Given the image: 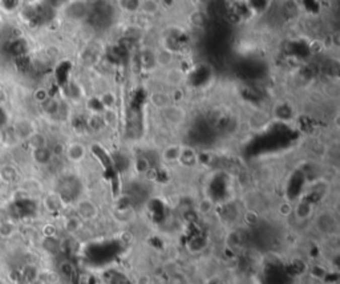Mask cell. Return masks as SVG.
<instances>
[{"label": "cell", "mask_w": 340, "mask_h": 284, "mask_svg": "<svg viewBox=\"0 0 340 284\" xmlns=\"http://www.w3.org/2000/svg\"><path fill=\"white\" fill-rule=\"evenodd\" d=\"M162 112H164V116L168 118L170 122H173V124H177V122H182L183 120V112L182 109H179V108H177V106H170L169 105L168 108H165V109H162Z\"/></svg>", "instance_id": "cell-8"}, {"label": "cell", "mask_w": 340, "mask_h": 284, "mask_svg": "<svg viewBox=\"0 0 340 284\" xmlns=\"http://www.w3.org/2000/svg\"><path fill=\"white\" fill-rule=\"evenodd\" d=\"M0 222H2V219H0Z\"/></svg>", "instance_id": "cell-18"}, {"label": "cell", "mask_w": 340, "mask_h": 284, "mask_svg": "<svg viewBox=\"0 0 340 284\" xmlns=\"http://www.w3.org/2000/svg\"><path fill=\"white\" fill-rule=\"evenodd\" d=\"M65 154L70 161H72V162H79V161L83 160L85 156L84 146L80 145V144H72V145H70L65 149Z\"/></svg>", "instance_id": "cell-5"}, {"label": "cell", "mask_w": 340, "mask_h": 284, "mask_svg": "<svg viewBox=\"0 0 340 284\" xmlns=\"http://www.w3.org/2000/svg\"><path fill=\"white\" fill-rule=\"evenodd\" d=\"M36 130V126L30 118H19L14 122V135L19 141H27Z\"/></svg>", "instance_id": "cell-1"}, {"label": "cell", "mask_w": 340, "mask_h": 284, "mask_svg": "<svg viewBox=\"0 0 340 284\" xmlns=\"http://www.w3.org/2000/svg\"><path fill=\"white\" fill-rule=\"evenodd\" d=\"M44 204L49 211H56L60 207V197H57V195H48L44 200Z\"/></svg>", "instance_id": "cell-14"}, {"label": "cell", "mask_w": 340, "mask_h": 284, "mask_svg": "<svg viewBox=\"0 0 340 284\" xmlns=\"http://www.w3.org/2000/svg\"><path fill=\"white\" fill-rule=\"evenodd\" d=\"M18 177H19L18 170H16L12 165H4V166L0 168V179H2L4 183L11 185V183L18 181Z\"/></svg>", "instance_id": "cell-4"}, {"label": "cell", "mask_w": 340, "mask_h": 284, "mask_svg": "<svg viewBox=\"0 0 340 284\" xmlns=\"http://www.w3.org/2000/svg\"><path fill=\"white\" fill-rule=\"evenodd\" d=\"M3 139H4V133H3V130L0 129V144L3 142Z\"/></svg>", "instance_id": "cell-17"}, {"label": "cell", "mask_w": 340, "mask_h": 284, "mask_svg": "<svg viewBox=\"0 0 340 284\" xmlns=\"http://www.w3.org/2000/svg\"><path fill=\"white\" fill-rule=\"evenodd\" d=\"M16 231H18V226H16L15 222H12V221H2L0 222V237L4 238V239L14 237Z\"/></svg>", "instance_id": "cell-10"}, {"label": "cell", "mask_w": 340, "mask_h": 284, "mask_svg": "<svg viewBox=\"0 0 340 284\" xmlns=\"http://www.w3.org/2000/svg\"><path fill=\"white\" fill-rule=\"evenodd\" d=\"M23 0H0V11L7 15H12L22 8Z\"/></svg>", "instance_id": "cell-9"}, {"label": "cell", "mask_w": 340, "mask_h": 284, "mask_svg": "<svg viewBox=\"0 0 340 284\" xmlns=\"http://www.w3.org/2000/svg\"><path fill=\"white\" fill-rule=\"evenodd\" d=\"M150 101L153 104L156 108H160V109H165L170 105V97L168 95H165L162 92H156L153 95L150 96Z\"/></svg>", "instance_id": "cell-11"}, {"label": "cell", "mask_w": 340, "mask_h": 284, "mask_svg": "<svg viewBox=\"0 0 340 284\" xmlns=\"http://www.w3.org/2000/svg\"><path fill=\"white\" fill-rule=\"evenodd\" d=\"M33 100L40 105V104H43V102L45 101V100L49 97V93H48V91L45 89V88H36L35 91H33V95H32Z\"/></svg>", "instance_id": "cell-15"}, {"label": "cell", "mask_w": 340, "mask_h": 284, "mask_svg": "<svg viewBox=\"0 0 340 284\" xmlns=\"http://www.w3.org/2000/svg\"><path fill=\"white\" fill-rule=\"evenodd\" d=\"M31 157H32V160L35 164L40 165V166H44V165H48L53 158V154L51 152V148H40V149H33L31 150Z\"/></svg>", "instance_id": "cell-3"}, {"label": "cell", "mask_w": 340, "mask_h": 284, "mask_svg": "<svg viewBox=\"0 0 340 284\" xmlns=\"http://www.w3.org/2000/svg\"><path fill=\"white\" fill-rule=\"evenodd\" d=\"M165 81L168 83V85L170 87H178L181 83L183 81V75L181 72V69H177V68H169L166 70V75H165Z\"/></svg>", "instance_id": "cell-7"}, {"label": "cell", "mask_w": 340, "mask_h": 284, "mask_svg": "<svg viewBox=\"0 0 340 284\" xmlns=\"http://www.w3.org/2000/svg\"><path fill=\"white\" fill-rule=\"evenodd\" d=\"M141 11L145 12L147 15H154L158 11V4L154 0H144L141 2Z\"/></svg>", "instance_id": "cell-13"}, {"label": "cell", "mask_w": 340, "mask_h": 284, "mask_svg": "<svg viewBox=\"0 0 340 284\" xmlns=\"http://www.w3.org/2000/svg\"><path fill=\"white\" fill-rule=\"evenodd\" d=\"M26 142L28 144L31 150L40 149V148H45V146H48L47 137H45L44 133H41V131H39V130L35 131V133H33V134L31 135L30 138L27 139Z\"/></svg>", "instance_id": "cell-6"}, {"label": "cell", "mask_w": 340, "mask_h": 284, "mask_svg": "<svg viewBox=\"0 0 340 284\" xmlns=\"http://www.w3.org/2000/svg\"><path fill=\"white\" fill-rule=\"evenodd\" d=\"M65 3V0H47V4L49 7H60Z\"/></svg>", "instance_id": "cell-16"}, {"label": "cell", "mask_w": 340, "mask_h": 284, "mask_svg": "<svg viewBox=\"0 0 340 284\" xmlns=\"http://www.w3.org/2000/svg\"><path fill=\"white\" fill-rule=\"evenodd\" d=\"M40 108L41 112H43L45 116L55 117L59 116V114L61 113V102L57 99H55V97H51V96H49L43 104H40Z\"/></svg>", "instance_id": "cell-2"}, {"label": "cell", "mask_w": 340, "mask_h": 284, "mask_svg": "<svg viewBox=\"0 0 340 284\" xmlns=\"http://www.w3.org/2000/svg\"><path fill=\"white\" fill-rule=\"evenodd\" d=\"M120 7L126 12L140 11L141 0H120Z\"/></svg>", "instance_id": "cell-12"}]
</instances>
